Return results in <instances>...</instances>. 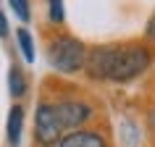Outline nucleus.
Instances as JSON below:
<instances>
[{"label":"nucleus","mask_w":155,"mask_h":147,"mask_svg":"<svg viewBox=\"0 0 155 147\" xmlns=\"http://www.w3.org/2000/svg\"><path fill=\"white\" fill-rule=\"evenodd\" d=\"M21 129H24V108L13 105L8 113V126H5V139L11 147H18L21 142Z\"/></svg>","instance_id":"nucleus-5"},{"label":"nucleus","mask_w":155,"mask_h":147,"mask_svg":"<svg viewBox=\"0 0 155 147\" xmlns=\"http://www.w3.org/2000/svg\"><path fill=\"white\" fill-rule=\"evenodd\" d=\"M153 66V50L139 42H124V45H100L90 47L84 74L95 82H116L126 84L137 79Z\"/></svg>","instance_id":"nucleus-1"},{"label":"nucleus","mask_w":155,"mask_h":147,"mask_svg":"<svg viewBox=\"0 0 155 147\" xmlns=\"http://www.w3.org/2000/svg\"><path fill=\"white\" fill-rule=\"evenodd\" d=\"M58 147H84L82 145V134H79V131H68V134L61 139V145H58Z\"/></svg>","instance_id":"nucleus-11"},{"label":"nucleus","mask_w":155,"mask_h":147,"mask_svg":"<svg viewBox=\"0 0 155 147\" xmlns=\"http://www.w3.org/2000/svg\"><path fill=\"white\" fill-rule=\"evenodd\" d=\"M8 18H5V13H0V34H3V37H8Z\"/></svg>","instance_id":"nucleus-13"},{"label":"nucleus","mask_w":155,"mask_h":147,"mask_svg":"<svg viewBox=\"0 0 155 147\" xmlns=\"http://www.w3.org/2000/svg\"><path fill=\"white\" fill-rule=\"evenodd\" d=\"M87 55H90L87 45L82 40H76V37H71V34H66V32H58L55 37L48 40V60L61 74L84 71Z\"/></svg>","instance_id":"nucleus-2"},{"label":"nucleus","mask_w":155,"mask_h":147,"mask_svg":"<svg viewBox=\"0 0 155 147\" xmlns=\"http://www.w3.org/2000/svg\"><path fill=\"white\" fill-rule=\"evenodd\" d=\"M147 123H150V129L155 131V110H153V113H150V116H147Z\"/></svg>","instance_id":"nucleus-14"},{"label":"nucleus","mask_w":155,"mask_h":147,"mask_svg":"<svg viewBox=\"0 0 155 147\" xmlns=\"http://www.w3.org/2000/svg\"><path fill=\"white\" fill-rule=\"evenodd\" d=\"M48 16H50L53 24H63V18H66L63 0H48Z\"/></svg>","instance_id":"nucleus-9"},{"label":"nucleus","mask_w":155,"mask_h":147,"mask_svg":"<svg viewBox=\"0 0 155 147\" xmlns=\"http://www.w3.org/2000/svg\"><path fill=\"white\" fill-rule=\"evenodd\" d=\"M82 145L84 147H108V139L100 134V131H90V129H82Z\"/></svg>","instance_id":"nucleus-8"},{"label":"nucleus","mask_w":155,"mask_h":147,"mask_svg":"<svg viewBox=\"0 0 155 147\" xmlns=\"http://www.w3.org/2000/svg\"><path fill=\"white\" fill-rule=\"evenodd\" d=\"M8 3H11V8H13V13H16L24 24L32 18V5H29V0H8Z\"/></svg>","instance_id":"nucleus-10"},{"label":"nucleus","mask_w":155,"mask_h":147,"mask_svg":"<svg viewBox=\"0 0 155 147\" xmlns=\"http://www.w3.org/2000/svg\"><path fill=\"white\" fill-rule=\"evenodd\" d=\"M63 121L58 113V105L50 100H40L34 108V142L37 147H58L63 134Z\"/></svg>","instance_id":"nucleus-3"},{"label":"nucleus","mask_w":155,"mask_h":147,"mask_svg":"<svg viewBox=\"0 0 155 147\" xmlns=\"http://www.w3.org/2000/svg\"><path fill=\"white\" fill-rule=\"evenodd\" d=\"M55 105H58V113H61L66 134L68 131H82V126L95 116L92 105L82 97H63V100H55Z\"/></svg>","instance_id":"nucleus-4"},{"label":"nucleus","mask_w":155,"mask_h":147,"mask_svg":"<svg viewBox=\"0 0 155 147\" xmlns=\"http://www.w3.org/2000/svg\"><path fill=\"white\" fill-rule=\"evenodd\" d=\"M16 45H18V50H21L26 63H34V58H37V53H34V37L26 26H18L16 29Z\"/></svg>","instance_id":"nucleus-6"},{"label":"nucleus","mask_w":155,"mask_h":147,"mask_svg":"<svg viewBox=\"0 0 155 147\" xmlns=\"http://www.w3.org/2000/svg\"><path fill=\"white\" fill-rule=\"evenodd\" d=\"M8 87H11V95L16 100L26 95V76H24V71H21L16 63L11 66V71H8Z\"/></svg>","instance_id":"nucleus-7"},{"label":"nucleus","mask_w":155,"mask_h":147,"mask_svg":"<svg viewBox=\"0 0 155 147\" xmlns=\"http://www.w3.org/2000/svg\"><path fill=\"white\" fill-rule=\"evenodd\" d=\"M145 42H153L155 45V13L150 16V21H147V26H145Z\"/></svg>","instance_id":"nucleus-12"}]
</instances>
